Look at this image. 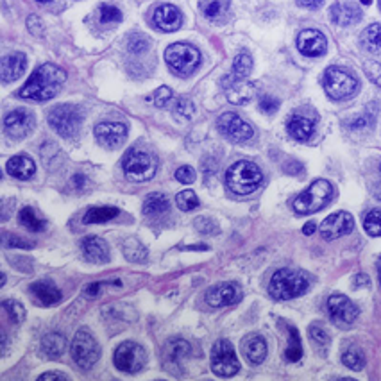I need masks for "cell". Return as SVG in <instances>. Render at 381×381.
<instances>
[{
	"label": "cell",
	"mask_w": 381,
	"mask_h": 381,
	"mask_svg": "<svg viewBox=\"0 0 381 381\" xmlns=\"http://www.w3.org/2000/svg\"><path fill=\"white\" fill-rule=\"evenodd\" d=\"M66 81V72L53 63H45L30 74L27 82L20 90V97L36 102L50 100L57 95L63 82Z\"/></svg>",
	"instance_id": "obj_1"
},
{
	"label": "cell",
	"mask_w": 381,
	"mask_h": 381,
	"mask_svg": "<svg viewBox=\"0 0 381 381\" xmlns=\"http://www.w3.org/2000/svg\"><path fill=\"white\" fill-rule=\"evenodd\" d=\"M310 286V279L304 272L281 269L274 272L269 283V294L276 301H290L303 295Z\"/></svg>",
	"instance_id": "obj_2"
},
{
	"label": "cell",
	"mask_w": 381,
	"mask_h": 381,
	"mask_svg": "<svg viewBox=\"0 0 381 381\" xmlns=\"http://www.w3.org/2000/svg\"><path fill=\"white\" fill-rule=\"evenodd\" d=\"M225 183L231 192L236 195H249L260 188L263 183V174L258 165L252 161H236L225 174Z\"/></svg>",
	"instance_id": "obj_3"
},
{
	"label": "cell",
	"mask_w": 381,
	"mask_h": 381,
	"mask_svg": "<svg viewBox=\"0 0 381 381\" xmlns=\"http://www.w3.org/2000/svg\"><path fill=\"white\" fill-rule=\"evenodd\" d=\"M333 197V187L331 183L326 179H317L313 181L303 194H299L292 203V208L299 215H312V213L319 212L329 203V199Z\"/></svg>",
	"instance_id": "obj_4"
},
{
	"label": "cell",
	"mask_w": 381,
	"mask_h": 381,
	"mask_svg": "<svg viewBox=\"0 0 381 381\" xmlns=\"http://www.w3.org/2000/svg\"><path fill=\"white\" fill-rule=\"evenodd\" d=\"M165 61L174 74L187 77L201 66V53L190 44H172L165 50Z\"/></svg>",
	"instance_id": "obj_5"
},
{
	"label": "cell",
	"mask_w": 381,
	"mask_h": 381,
	"mask_svg": "<svg viewBox=\"0 0 381 381\" xmlns=\"http://www.w3.org/2000/svg\"><path fill=\"white\" fill-rule=\"evenodd\" d=\"M324 90L333 100H344L353 97L358 91V79L346 68L340 66H329L322 79Z\"/></svg>",
	"instance_id": "obj_6"
},
{
	"label": "cell",
	"mask_w": 381,
	"mask_h": 381,
	"mask_svg": "<svg viewBox=\"0 0 381 381\" xmlns=\"http://www.w3.org/2000/svg\"><path fill=\"white\" fill-rule=\"evenodd\" d=\"M122 167L127 178L133 181H149L156 176L158 161L151 152L142 151V149H131L126 152Z\"/></svg>",
	"instance_id": "obj_7"
},
{
	"label": "cell",
	"mask_w": 381,
	"mask_h": 381,
	"mask_svg": "<svg viewBox=\"0 0 381 381\" xmlns=\"http://www.w3.org/2000/svg\"><path fill=\"white\" fill-rule=\"evenodd\" d=\"M81 109L72 104H59L48 111V124L63 138H72L81 127Z\"/></svg>",
	"instance_id": "obj_8"
},
{
	"label": "cell",
	"mask_w": 381,
	"mask_h": 381,
	"mask_svg": "<svg viewBox=\"0 0 381 381\" xmlns=\"http://www.w3.org/2000/svg\"><path fill=\"white\" fill-rule=\"evenodd\" d=\"M72 358L82 371H90L100 358V347L90 331L79 329L72 340Z\"/></svg>",
	"instance_id": "obj_9"
},
{
	"label": "cell",
	"mask_w": 381,
	"mask_h": 381,
	"mask_svg": "<svg viewBox=\"0 0 381 381\" xmlns=\"http://www.w3.org/2000/svg\"><path fill=\"white\" fill-rule=\"evenodd\" d=\"M113 362H115V367L120 371V373L127 374H136L140 373L147 362V353L142 346L135 342H124L115 349V355H113Z\"/></svg>",
	"instance_id": "obj_10"
},
{
	"label": "cell",
	"mask_w": 381,
	"mask_h": 381,
	"mask_svg": "<svg viewBox=\"0 0 381 381\" xmlns=\"http://www.w3.org/2000/svg\"><path fill=\"white\" fill-rule=\"evenodd\" d=\"M212 371L221 378H231L240 371L234 347L227 340H219L212 349Z\"/></svg>",
	"instance_id": "obj_11"
},
{
	"label": "cell",
	"mask_w": 381,
	"mask_h": 381,
	"mask_svg": "<svg viewBox=\"0 0 381 381\" xmlns=\"http://www.w3.org/2000/svg\"><path fill=\"white\" fill-rule=\"evenodd\" d=\"M222 90H224L225 97L230 99L231 104L236 106L247 104L256 95L254 82L247 81L245 77H239L236 74L225 75L222 79Z\"/></svg>",
	"instance_id": "obj_12"
},
{
	"label": "cell",
	"mask_w": 381,
	"mask_h": 381,
	"mask_svg": "<svg viewBox=\"0 0 381 381\" xmlns=\"http://www.w3.org/2000/svg\"><path fill=\"white\" fill-rule=\"evenodd\" d=\"M217 126L225 138H230L231 142L236 143L247 142L254 135L252 127L247 122H243V118L239 117L236 113H224V115H221L217 120Z\"/></svg>",
	"instance_id": "obj_13"
},
{
	"label": "cell",
	"mask_w": 381,
	"mask_h": 381,
	"mask_svg": "<svg viewBox=\"0 0 381 381\" xmlns=\"http://www.w3.org/2000/svg\"><path fill=\"white\" fill-rule=\"evenodd\" d=\"M4 127L9 138H26L35 129V115L27 109H15L4 118Z\"/></svg>",
	"instance_id": "obj_14"
},
{
	"label": "cell",
	"mask_w": 381,
	"mask_h": 381,
	"mask_svg": "<svg viewBox=\"0 0 381 381\" xmlns=\"http://www.w3.org/2000/svg\"><path fill=\"white\" fill-rule=\"evenodd\" d=\"M188 355H190V344L187 340H181V338L170 340L163 349L165 371L179 376L183 373V362L187 360Z\"/></svg>",
	"instance_id": "obj_15"
},
{
	"label": "cell",
	"mask_w": 381,
	"mask_h": 381,
	"mask_svg": "<svg viewBox=\"0 0 381 381\" xmlns=\"http://www.w3.org/2000/svg\"><path fill=\"white\" fill-rule=\"evenodd\" d=\"M328 312L337 324L349 326L358 319V308L344 294H333L328 299Z\"/></svg>",
	"instance_id": "obj_16"
},
{
	"label": "cell",
	"mask_w": 381,
	"mask_h": 381,
	"mask_svg": "<svg viewBox=\"0 0 381 381\" xmlns=\"http://www.w3.org/2000/svg\"><path fill=\"white\" fill-rule=\"evenodd\" d=\"M355 230V219L347 212H337L324 219L321 224V234L324 240H337Z\"/></svg>",
	"instance_id": "obj_17"
},
{
	"label": "cell",
	"mask_w": 381,
	"mask_h": 381,
	"mask_svg": "<svg viewBox=\"0 0 381 381\" xmlns=\"http://www.w3.org/2000/svg\"><path fill=\"white\" fill-rule=\"evenodd\" d=\"M297 48L303 56L319 57L326 53L328 41L321 30L317 29H304L297 36Z\"/></svg>",
	"instance_id": "obj_18"
},
{
	"label": "cell",
	"mask_w": 381,
	"mask_h": 381,
	"mask_svg": "<svg viewBox=\"0 0 381 381\" xmlns=\"http://www.w3.org/2000/svg\"><path fill=\"white\" fill-rule=\"evenodd\" d=\"M95 138L104 147L117 149L127 138V127L120 122H102L95 127Z\"/></svg>",
	"instance_id": "obj_19"
},
{
	"label": "cell",
	"mask_w": 381,
	"mask_h": 381,
	"mask_svg": "<svg viewBox=\"0 0 381 381\" xmlns=\"http://www.w3.org/2000/svg\"><path fill=\"white\" fill-rule=\"evenodd\" d=\"M240 297H242V292H240L236 283H221V285L212 286L206 292V301L213 308L230 306V304L239 303Z\"/></svg>",
	"instance_id": "obj_20"
},
{
	"label": "cell",
	"mask_w": 381,
	"mask_h": 381,
	"mask_svg": "<svg viewBox=\"0 0 381 381\" xmlns=\"http://www.w3.org/2000/svg\"><path fill=\"white\" fill-rule=\"evenodd\" d=\"M154 24L163 32H174L181 27L183 15L176 6L163 4L154 11Z\"/></svg>",
	"instance_id": "obj_21"
},
{
	"label": "cell",
	"mask_w": 381,
	"mask_h": 381,
	"mask_svg": "<svg viewBox=\"0 0 381 381\" xmlns=\"http://www.w3.org/2000/svg\"><path fill=\"white\" fill-rule=\"evenodd\" d=\"M329 17L337 26L349 27L362 20V9L355 2H342V4H335L329 9Z\"/></svg>",
	"instance_id": "obj_22"
},
{
	"label": "cell",
	"mask_w": 381,
	"mask_h": 381,
	"mask_svg": "<svg viewBox=\"0 0 381 381\" xmlns=\"http://www.w3.org/2000/svg\"><path fill=\"white\" fill-rule=\"evenodd\" d=\"M26 66H27V57L24 53H13L4 56L2 57V66H0L2 81L4 82L17 81V79L26 72Z\"/></svg>",
	"instance_id": "obj_23"
},
{
	"label": "cell",
	"mask_w": 381,
	"mask_h": 381,
	"mask_svg": "<svg viewBox=\"0 0 381 381\" xmlns=\"http://www.w3.org/2000/svg\"><path fill=\"white\" fill-rule=\"evenodd\" d=\"M242 353L249 364L260 365L267 358V342L260 335H247L242 340Z\"/></svg>",
	"instance_id": "obj_24"
},
{
	"label": "cell",
	"mask_w": 381,
	"mask_h": 381,
	"mask_svg": "<svg viewBox=\"0 0 381 381\" xmlns=\"http://www.w3.org/2000/svg\"><path fill=\"white\" fill-rule=\"evenodd\" d=\"M288 135L299 142H308L315 133V120L304 115H292L288 124H286Z\"/></svg>",
	"instance_id": "obj_25"
},
{
	"label": "cell",
	"mask_w": 381,
	"mask_h": 381,
	"mask_svg": "<svg viewBox=\"0 0 381 381\" xmlns=\"http://www.w3.org/2000/svg\"><path fill=\"white\" fill-rule=\"evenodd\" d=\"M82 254L86 256V260L93 263H106L109 260V247L99 236H88L82 240Z\"/></svg>",
	"instance_id": "obj_26"
},
{
	"label": "cell",
	"mask_w": 381,
	"mask_h": 381,
	"mask_svg": "<svg viewBox=\"0 0 381 381\" xmlns=\"http://www.w3.org/2000/svg\"><path fill=\"white\" fill-rule=\"evenodd\" d=\"M29 290L30 294L35 295V299L38 301L39 304H44V306H54V304L61 303V299H63L61 292L57 290L53 283L38 281L35 283V285H30Z\"/></svg>",
	"instance_id": "obj_27"
},
{
	"label": "cell",
	"mask_w": 381,
	"mask_h": 381,
	"mask_svg": "<svg viewBox=\"0 0 381 381\" xmlns=\"http://www.w3.org/2000/svg\"><path fill=\"white\" fill-rule=\"evenodd\" d=\"M6 170H8V172L11 174L13 178L26 181V179H29L30 176L35 174L36 165H35V161L27 156H15L8 161V165H6Z\"/></svg>",
	"instance_id": "obj_28"
},
{
	"label": "cell",
	"mask_w": 381,
	"mask_h": 381,
	"mask_svg": "<svg viewBox=\"0 0 381 381\" xmlns=\"http://www.w3.org/2000/svg\"><path fill=\"white\" fill-rule=\"evenodd\" d=\"M170 201L165 197L163 194H149L143 201V213L149 215V217H158V215H163V213L169 212Z\"/></svg>",
	"instance_id": "obj_29"
},
{
	"label": "cell",
	"mask_w": 381,
	"mask_h": 381,
	"mask_svg": "<svg viewBox=\"0 0 381 381\" xmlns=\"http://www.w3.org/2000/svg\"><path fill=\"white\" fill-rule=\"evenodd\" d=\"M65 347L66 340L65 337L59 333H48L47 337H44V340H41V351H44V355L50 360L59 358V356L65 353Z\"/></svg>",
	"instance_id": "obj_30"
},
{
	"label": "cell",
	"mask_w": 381,
	"mask_h": 381,
	"mask_svg": "<svg viewBox=\"0 0 381 381\" xmlns=\"http://www.w3.org/2000/svg\"><path fill=\"white\" fill-rule=\"evenodd\" d=\"M360 41L364 45V48L371 54L381 53V24H373L362 32Z\"/></svg>",
	"instance_id": "obj_31"
},
{
	"label": "cell",
	"mask_w": 381,
	"mask_h": 381,
	"mask_svg": "<svg viewBox=\"0 0 381 381\" xmlns=\"http://www.w3.org/2000/svg\"><path fill=\"white\" fill-rule=\"evenodd\" d=\"M118 208H113V206H102V208H90L86 212V215L82 217L84 224H104V222L113 221V219L118 217Z\"/></svg>",
	"instance_id": "obj_32"
},
{
	"label": "cell",
	"mask_w": 381,
	"mask_h": 381,
	"mask_svg": "<svg viewBox=\"0 0 381 381\" xmlns=\"http://www.w3.org/2000/svg\"><path fill=\"white\" fill-rule=\"evenodd\" d=\"M18 221H20V224H22L24 227H27L29 231H35V233L44 231L45 227H47V222L39 217L38 213L32 208H24L22 212H20V215H18Z\"/></svg>",
	"instance_id": "obj_33"
},
{
	"label": "cell",
	"mask_w": 381,
	"mask_h": 381,
	"mask_svg": "<svg viewBox=\"0 0 381 381\" xmlns=\"http://www.w3.org/2000/svg\"><path fill=\"white\" fill-rule=\"evenodd\" d=\"M288 335H290V338H288V346L285 349V358L288 362H299L303 358V347H301L299 333H297V329L288 326Z\"/></svg>",
	"instance_id": "obj_34"
},
{
	"label": "cell",
	"mask_w": 381,
	"mask_h": 381,
	"mask_svg": "<svg viewBox=\"0 0 381 381\" xmlns=\"http://www.w3.org/2000/svg\"><path fill=\"white\" fill-rule=\"evenodd\" d=\"M122 249H124V254H126L127 260L136 261V263H143V261L147 260V249L136 239L126 240Z\"/></svg>",
	"instance_id": "obj_35"
},
{
	"label": "cell",
	"mask_w": 381,
	"mask_h": 381,
	"mask_svg": "<svg viewBox=\"0 0 381 381\" xmlns=\"http://www.w3.org/2000/svg\"><path fill=\"white\" fill-rule=\"evenodd\" d=\"M342 364L351 371H362L365 367V355L358 347H349L342 355Z\"/></svg>",
	"instance_id": "obj_36"
},
{
	"label": "cell",
	"mask_w": 381,
	"mask_h": 381,
	"mask_svg": "<svg viewBox=\"0 0 381 381\" xmlns=\"http://www.w3.org/2000/svg\"><path fill=\"white\" fill-rule=\"evenodd\" d=\"M201 9L208 18H219L230 9V0H204Z\"/></svg>",
	"instance_id": "obj_37"
},
{
	"label": "cell",
	"mask_w": 381,
	"mask_h": 381,
	"mask_svg": "<svg viewBox=\"0 0 381 381\" xmlns=\"http://www.w3.org/2000/svg\"><path fill=\"white\" fill-rule=\"evenodd\" d=\"M2 310H4L6 315H8L15 324H20V322L26 321V308L18 303V301H4V303H2Z\"/></svg>",
	"instance_id": "obj_38"
},
{
	"label": "cell",
	"mask_w": 381,
	"mask_h": 381,
	"mask_svg": "<svg viewBox=\"0 0 381 381\" xmlns=\"http://www.w3.org/2000/svg\"><path fill=\"white\" fill-rule=\"evenodd\" d=\"M174 115H176V118H179L181 122H188L192 120V117H194V104H192V100L187 99V97H181V99H178L176 102H174Z\"/></svg>",
	"instance_id": "obj_39"
},
{
	"label": "cell",
	"mask_w": 381,
	"mask_h": 381,
	"mask_svg": "<svg viewBox=\"0 0 381 381\" xmlns=\"http://www.w3.org/2000/svg\"><path fill=\"white\" fill-rule=\"evenodd\" d=\"M364 230L371 236H381V210H373L365 215Z\"/></svg>",
	"instance_id": "obj_40"
},
{
	"label": "cell",
	"mask_w": 381,
	"mask_h": 381,
	"mask_svg": "<svg viewBox=\"0 0 381 381\" xmlns=\"http://www.w3.org/2000/svg\"><path fill=\"white\" fill-rule=\"evenodd\" d=\"M252 70V57L249 53H240L239 56L234 57L233 63V72L239 77H247V75L251 74Z\"/></svg>",
	"instance_id": "obj_41"
},
{
	"label": "cell",
	"mask_w": 381,
	"mask_h": 381,
	"mask_svg": "<svg viewBox=\"0 0 381 381\" xmlns=\"http://www.w3.org/2000/svg\"><path fill=\"white\" fill-rule=\"evenodd\" d=\"M176 204L181 212H192L199 206V199L192 190H183L176 195Z\"/></svg>",
	"instance_id": "obj_42"
},
{
	"label": "cell",
	"mask_w": 381,
	"mask_h": 381,
	"mask_svg": "<svg viewBox=\"0 0 381 381\" xmlns=\"http://www.w3.org/2000/svg\"><path fill=\"white\" fill-rule=\"evenodd\" d=\"M151 45V39L147 38L145 35H140V32H135V35H131L129 39H127V47L133 54H142L145 53Z\"/></svg>",
	"instance_id": "obj_43"
},
{
	"label": "cell",
	"mask_w": 381,
	"mask_h": 381,
	"mask_svg": "<svg viewBox=\"0 0 381 381\" xmlns=\"http://www.w3.org/2000/svg\"><path fill=\"white\" fill-rule=\"evenodd\" d=\"M122 20V11L115 6L102 4L100 6V22L102 24H115Z\"/></svg>",
	"instance_id": "obj_44"
},
{
	"label": "cell",
	"mask_w": 381,
	"mask_h": 381,
	"mask_svg": "<svg viewBox=\"0 0 381 381\" xmlns=\"http://www.w3.org/2000/svg\"><path fill=\"white\" fill-rule=\"evenodd\" d=\"M172 99L174 93L169 86H160L154 91V106H158V108H165Z\"/></svg>",
	"instance_id": "obj_45"
},
{
	"label": "cell",
	"mask_w": 381,
	"mask_h": 381,
	"mask_svg": "<svg viewBox=\"0 0 381 381\" xmlns=\"http://www.w3.org/2000/svg\"><path fill=\"white\" fill-rule=\"evenodd\" d=\"M2 240H4L6 247H20V249H30L32 243L29 240L22 239V236H17V234H9L4 233L2 234Z\"/></svg>",
	"instance_id": "obj_46"
},
{
	"label": "cell",
	"mask_w": 381,
	"mask_h": 381,
	"mask_svg": "<svg viewBox=\"0 0 381 381\" xmlns=\"http://www.w3.org/2000/svg\"><path fill=\"white\" fill-rule=\"evenodd\" d=\"M195 227H197V231H201V233L204 234H213L219 231V225L208 217L197 219V221H195Z\"/></svg>",
	"instance_id": "obj_47"
},
{
	"label": "cell",
	"mask_w": 381,
	"mask_h": 381,
	"mask_svg": "<svg viewBox=\"0 0 381 381\" xmlns=\"http://www.w3.org/2000/svg\"><path fill=\"white\" fill-rule=\"evenodd\" d=\"M308 333H310V338H312L313 342L319 344V346H328L329 344V335L326 333L324 329L319 328V326H312Z\"/></svg>",
	"instance_id": "obj_48"
},
{
	"label": "cell",
	"mask_w": 381,
	"mask_h": 381,
	"mask_svg": "<svg viewBox=\"0 0 381 381\" xmlns=\"http://www.w3.org/2000/svg\"><path fill=\"white\" fill-rule=\"evenodd\" d=\"M176 179L183 185H192L195 181V170L192 167H179L176 172Z\"/></svg>",
	"instance_id": "obj_49"
},
{
	"label": "cell",
	"mask_w": 381,
	"mask_h": 381,
	"mask_svg": "<svg viewBox=\"0 0 381 381\" xmlns=\"http://www.w3.org/2000/svg\"><path fill=\"white\" fill-rule=\"evenodd\" d=\"M260 109L263 113H267V115H272V113H276L277 109H279V100L274 99V97H269V95L261 97Z\"/></svg>",
	"instance_id": "obj_50"
},
{
	"label": "cell",
	"mask_w": 381,
	"mask_h": 381,
	"mask_svg": "<svg viewBox=\"0 0 381 381\" xmlns=\"http://www.w3.org/2000/svg\"><path fill=\"white\" fill-rule=\"evenodd\" d=\"M27 27H29V30L35 36L44 35V24H41V20H39L38 17H35V15L27 18Z\"/></svg>",
	"instance_id": "obj_51"
},
{
	"label": "cell",
	"mask_w": 381,
	"mask_h": 381,
	"mask_svg": "<svg viewBox=\"0 0 381 381\" xmlns=\"http://www.w3.org/2000/svg\"><path fill=\"white\" fill-rule=\"evenodd\" d=\"M365 70H367L369 77L373 79L376 84H380L381 86V66L378 65V63H367V65H365Z\"/></svg>",
	"instance_id": "obj_52"
},
{
	"label": "cell",
	"mask_w": 381,
	"mask_h": 381,
	"mask_svg": "<svg viewBox=\"0 0 381 381\" xmlns=\"http://www.w3.org/2000/svg\"><path fill=\"white\" fill-rule=\"evenodd\" d=\"M100 290H102V283H91V285L84 288V295L86 297H95V295L100 294Z\"/></svg>",
	"instance_id": "obj_53"
},
{
	"label": "cell",
	"mask_w": 381,
	"mask_h": 381,
	"mask_svg": "<svg viewBox=\"0 0 381 381\" xmlns=\"http://www.w3.org/2000/svg\"><path fill=\"white\" fill-rule=\"evenodd\" d=\"M38 380L39 381H53V380L68 381V376H65V374H61V373H47V374H41Z\"/></svg>",
	"instance_id": "obj_54"
},
{
	"label": "cell",
	"mask_w": 381,
	"mask_h": 381,
	"mask_svg": "<svg viewBox=\"0 0 381 381\" xmlns=\"http://www.w3.org/2000/svg\"><path fill=\"white\" fill-rule=\"evenodd\" d=\"M322 2H324V0H297V4L303 6V8H306V9L321 8Z\"/></svg>",
	"instance_id": "obj_55"
},
{
	"label": "cell",
	"mask_w": 381,
	"mask_h": 381,
	"mask_svg": "<svg viewBox=\"0 0 381 381\" xmlns=\"http://www.w3.org/2000/svg\"><path fill=\"white\" fill-rule=\"evenodd\" d=\"M303 233L304 234H313V233H315V222H308V224H304Z\"/></svg>",
	"instance_id": "obj_56"
},
{
	"label": "cell",
	"mask_w": 381,
	"mask_h": 381,
	"mask_svg": "<svg viewBox=\"0 0 381 381\" xmlns=\"http://www.w3.org/2000/svg\"><path fill=\"white\" fill-rule=\"evenodd\" d=\"M355 283L360 286V283H365V285H369V277L367 276H356L355 277Z\"/></svg>",
	"instance_id": "obj_57"
},
{
	"label": "cell",
	"mask_w": 381,
	"mask_h": 381,
	"mask_svg": "<svg viewBox=\"0 0 381 381\" xmlns=\"http://www.w3.org/2000/svg\"><path fill=\"white\" fill-rule=\"evenodd\" d=\"M378 277H380V285H381V256H380V260H378Z\"/></svg>",
	"instance_id": "obj_58"
},
{
	"label": "cell",
	"mask_w": 381,
	"mask_h": 381,
	"mask_svg": "<svg viewBox=\"0 0 381 381\" xmlns=\"http://www.w3.org/2000/svg\"><path fill=\"white\" fill-rule=\"evenodd\" d=\"M360 2H362V4H365V6H369L371 2H373V0H360Z\"/></svg>",
	"instance_id": "obj_59"
},
{
	"label": "cell",
	"mask_w": 381,
	"mask_h": 381,
	"mask_svg": "<svg viewBox=\"0 0 381 381\" xmlns=\"http://www.w3.org/2000/svg\"><path fill=\"white\" fill-rule=\"evenodd\" d=\"M36 2H41V4H45V2H50V0H36Z\"/></svg>",
	"instance_id": "obj_60"
},
{
	"label": "cell",
	"mask_w": 381,
	"mask_h": 381,
	"mask_svg": "<svg viewBox=\"0 0 381 381\" xmlns=\"http://www.w3.org/2000/svg\"><path fill=\"white\" fill-rule=\"evenodd\" d=\"M380 8H381V0H380Z\"/></svg>",
	"instance_id": "obj_61"
},
{
	"label": "cell",
	"mask_w": 381,
	"mask_h": 381,
	"mask_svg": "<svg viewBox=\"0 0 381 381\" xmlns=\"http://www.w3.org/2000/svg\"><path fill=\"white\" fill-rule=\"evenodd\" d=\"M380 172H381V165H380Z\"/></svg>",
	"instance_id": "obj_62"
},
{
	"label": "cell",
	"mask_w": 381,
	"mask_h": 381,
	"mask_svg": "<svg viewBox=\"0 0 381 381\" xmlns=\"http://www.w3.org/2000/svg\"><path fill=\"white\" fill-rule=\"evenodd\" d=\"M380 197H381V195H380Z\"/></svg>",
	"instance_id": "obj_63"
}]
</instances>
